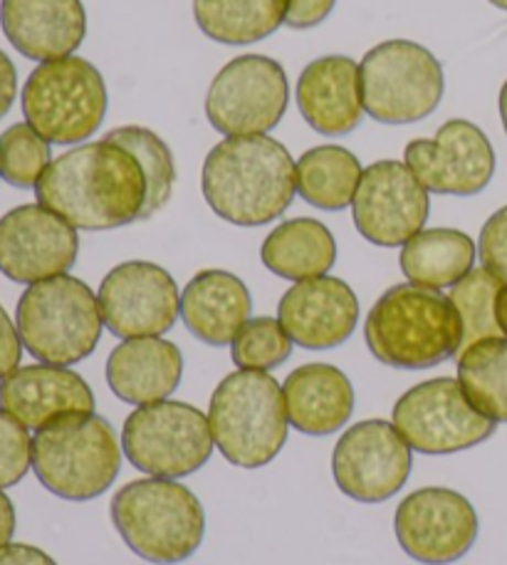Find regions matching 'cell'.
Returning <instances> with one entry per match:
<instances>
[{"label": "cell", "mask_w": 507, "mask_h": 565, "mask_svg": "<svg viewBox=\"0 0 507 565\" xmlns=\"http://www.w3.org/2000/svg\"><path fill=\"white\" fill-rule=\"evenodd\" d=\"M35 196L69 226L111 231L141 218L149 184L134 154L101 137L53 159Z\"/></svg>", "instance_id": "6da1fadb"}, {"label": "cell", "mask_w": 507, "mask_h": 565, "mask_svg": "<svg viewBox=\"0 0 507 565\" xmlns=\"http://www.w3.org/2000/svg\"><path fill=\"white\" fill-rule=\"evenodd\" d=\"M201 189L213 214L236 226H266L298 194L290 151L268 135L226 137L203 161Z\"/></svg>", "instance_id": "7a4b0ae2"}, {"label": "cell", "mask_w": 507, "mask_h": 565, "mask_svg": "<svg viewBox=\"0 0 507 565\" xmlns=\"http://www.w3.org/2000/svg\"><path fill=\"white\" fill-rule=\"evenodd\" d=\"M364 338L381 365L429 370L459 355L463 322L441 290L401 282L374 302Z\"/></svg>", "instance_id": "3957f363"}, {"label": "cell", "mask_w": 507, "mask_h": 565, "mask_svg": "<svg viewBox=\"0 0 507 565\" xmlns=\"http://www.w3.org/2000/svg\"><path fill=\"white\" fill-rule=\"evenodd\" d=\"M111 521L139 558L157 565L188 561L206 533V513L196 493L159 477L121 487L111 499Z\"/></svg>", "instance_id": "277c9868"}, {"label": "cell", "mask_w": 507, "mask_h": 565, "mask_svg": "<svg viewBox=\"0 0 507 565\" xmlns=\"http://www.w3.org/2000/svg\"><path fill=\"white\" fill-rule=\"evenodd\" d=\"M121 469V444L95 412H69L33 437V471L40 483L67 501H93L109 491Z\"/></svg>", "instance_id": "5b68a950"}, {"label": "cell", "mask_w": 507, "mask_h": 565, "mask_svg": "<svg viewBox=\"0 0 507 565\" xmlns=\"http://www.w3.org/2000/svg\"><path fill=\"white\" fill-rule=\"evenodd\" d=\"M288 422L282 385L268 372H233L211 397L213 441L233 467L260 469L276 459L288 441Z\"/></svg>", "instance_id": "8992f818"}, {"label": "cell", "mask_w": 507, "mask_h": 565, "mask_svg": "<svg viewBox=\"0 0 507 565\" xmlns=\"http://www.w3.org/2000/svg\"><path fill=\"white\" fill-rule=\"evenodd\" d=\"M23 348L45 365H77L99 345L101 308L85 280L55 276L28 286L15 308Z\"/></svg>", "instance_id": "52a82bcc"}, {"label": "cell", "mask_w": 507, "mask_h": 565, "mask_svg": "<svg viewBox=\"0 0 507 565\" xmlns=\"http://www.w3.org/2000/svg\"><path fill=\"white\" fill-rule=\"evenodd\" d=\"M20 105L25 122L50 145H79L105 122L107 85L85 57L47 60L28 75Z\"/></svg>", "instance_id": "ba28073f"}, {"label": "cell", "mask_w": 507, "mask_h": 565, "mask_svg": "<svg viewBox=\"0 0 507 565\" xmlns=\"http://www.w3.org/2000/svg\"><path fill=\"white\" fill-rule=\"evenodd\" d=\"M364 113L381 125H411L441 105L445 79L431 50L411 40L381 43L359 63Z\"/></svg>", "instance_id": "9c48e42d"}, {"label": "cell", "mask_w": 507, "mask_h": 565, "mask_svg": "<svg viewBox=\"0 0 507 565\" xmlns=\"http://www.w3.org/2000/svg\"><path fill=\"white\" fill-rule=\"evenodd\" d=\"M121 449L149 477L181 479L211 459L213 431L201 409L161 399L131 412L121 427Z\"/></svg>", "instance_id": "30bf717a"}, {"label": "cell", "mask_w": 507, "mask_h": 565, "mask_svg": "<svg viewBox=\"0 0 507 565\" xmlns=\"http://www.w3.org/2000/svg\"><path fill=\"white\" fill-rule=\"evenodd\" d=\"M391 419L413 451L431 457L478 447L498 427L471 405L453 377H435L403 392Z\"/></svg>", "instance_id": "8fae6325"}, {"label": "cell", "mask_w": 507, "mask_h": 565, "mask_svg": "<svg viewBox=\"0 0 507 565\" xmlns=\"http://www.w3.org/2000/svg\"><path fill=\"white\" fill-rule=\"evenodd\" d=\"M290 103L288 75L266 55H240L213 77L206 117L226 137L268 135L280 125Z\"/></svg>", "instance_id": "7c38bea8"}, {"label": "cell", "mask_w": 507, "mask_h": 565, "mask_svg": "<svg viewBox=\"0 0 507 565\" xmlns=\"http://www.w3.org/2000/svg\"><path fill=\"white\" fill-rule=\"evenodd\" d=\"M97 298L105 328L121 340L161 338L181 316L176 280L149 260H127L111 268Z\"/></svg>", "instance_id": "4fadbf2b"}, {"label": "cell", "mask_w": 507, "mask_h": 565, "mask_svg": "<svg viewBox=\"0 0 507 565\" xmlns=\"http://www.w3.org/2000/svg\"><path fill=\"white\" fill-rule=\"evenodd\" d=\"M393 531L406 556L423 565H449L473 548L478 539V513L463 493L429 487L399 503Z\"/></svg>", "instance_id": "5bb4252c"}, {"label": "cell", "mask_w": 507, "mask_h": 565, "mask_svg": "<svg viewBox=\"0 0 507 565\" xmlns=\"http://www.w3.org/2000/svg\"><path fill=\"white\" fill-rule=\"evenodd\" d=\"M429 191L401 161H374L364 169L352 201V218L374 246L397 248L423 231L429 218Z\"/></svg>", "instance_id": "9a60e30c"}, {"label": "cell", "mask_w": 507, "mask_h": 565, "mask_svg": "<svg viewBox=\"0 0 507 565\" xmlns=\"http://www.w3.org/2000/svg\"><path fill=\"white\" fill-rule=\"evenodd\" d=\"M332 473L339 491L354 501H389L409 481L411 447L389 422H359L334 447Z\"/></svg>", "instance_id": "2e32d148"}, {"label": "cell", "mask_w": 507, "mask_h": 565, "mask_svg": "<svg viewBox=\"0 0 507 565\" xmlns=\"http://www.w3.org/2000/svg\"><path fill=\"white\" fill-rule=\"evenodd\" d=\"M403 164L425 191L441 196H475L495 174V151L481 127L451 119L433 139L409 141Z\"/></svg>", "instance_id": "e0dca14e"}, {"label": "cell", "mask_w": 507, "mask_h": 565, "mask_svg": "<svg viewBox=\"0 0 507 565\" xmlns=\"http://www.w3.org/2000/svg\"><path fill=\"white\" fill-rule=\"evenodd\" d=\"M77 254V228L43 204L15 206L0 218V274L13 282L65 276Z\"/></svg>", "instance_id": "ac0fdd59"}, {"label": "cell", "mask_w": 507, "mask_h": 565, "mask_svg": "<svg viewBox=\"0 0 507 565\" xmlns=\"http://www.w3.org/2000/svg\"><path fill=\"white\" fill-rule=\"evenodd\" d=\"M278 320L304 350H332L357 328L359 300L347 282L332 276L300 280L280 298Z\"/></svg>", "instance_id": "d6986e66"}, {"label": "cell", "mask_w": 507, "mask_h": 565, "mask_svg": "<svg viewBox=\"0 0 507 565\" xmlns=\"http://www.w3.org/2000/svg\"><path fill=\"white\" fill-rule=\"evenodd\" d=\"M0 28L20 55L47 63L83 45L87 15L83 0H0Z\"/></svg>", "instance_id": "ffe728a7"}, {"label": "cell", "mask_w": 507, "mask_h": 565, "mask_svg": "<svg viewBox=\"0 0 507 565\" xmlns=\"http://www.w3.org/2000/svg\"><path fill=\"white\" fill-rule=\"evenodd\" d=\"M0 409L37 431L69 412H95V395L75 370L43 362L18 367L0 380Z\"/></svg>", "instance_id": "44dd1931"}, {"label": "cell", "mask_w": 507, "mask_h": 565, "mask_svg": "<svg viewBox=\"0 0 507 565\" xmlns=\"http://www.w3.org/2000/svg\"><path fill=\"white\" fill-rule=\"evenodd\" d=\"M295 97L304 122L324 137H344L362 125V77L352 57L314 60L302 70Z\"/></svg>", "instance_id": "7402d4cb"}, {"label": "cell", "mask_w": 507, "mask_h": 565, "mask_svg": "<svg viewBox=\"0 0 507 565\" xmlns=\"http://www.w3.org/2000/svg\"><path fill=\"white\" fill-rule=\"evenodd\" d=\"M184 375V355L164 338H131L109 352L107 382L129 405L166 399Z\"/></svg>", "instance_id": "603a6c76"}, {"label": "cell", "mask_w": 507, "mask_h": 565, "mask_svg": "<svg viewBox=\"0 0 507 565\" xmlns=\"http://www.w3.org/2000/svg\"><path fill=\"white\" fill-rule=\"evenodd\" d=\"M252 300L238 276L228 270H201L181 292V320L188 332L213 348L230 345L250 320Z\"/></svg>", "instance_id": "cb8c5ba5"}, {"label": "cell", "mask_w": 507, "mask_h": 565, "mask_svg": "<svg viewBox=\"0 0 507 565\" xmlns=\"http://www.w3.org/2000/svg\"><path fill=\"white\" fill-rule=\"evenodd\" d=\"M288 419L310 437H327L342 429L354 412V387L339 367L312 362L290 372L285 385Z\"/></svg>", "instance_id": "d4e9b609"}, {"label": "cell", "mask_w": 507, "mask_h": 565, "mask_svg": "<svg viewBox=\"0 0 507 565\" xmlns=\"http://www.w3.org/2000/svg\"><path fill=\"white\" fill-rule=\"evenodd\" d=\"M260 258L268 270L285 280L320 278L337 260V241L322 221L290 218L262 241Z\"/></svg>", "instance_id": "484cf974"}, {"label": "cell", "mask_w": 507, "mask_h": 565, "mask_svg": "<svg viewBox=\"0 0 507 565\" xmlns=\"http://www.w3.org/2000/svg\"><path fill=\"white\" fill-rule=\"evenodd\" d=\"M478 246L463 231L423 228L401 248L399 264L409 282L423 288H453L475 268Z\"/></svg>", "instance_id": "4316f807"}, {"label": "cell", "mask_w": 507, "mask_h": 565, "mask_svg": "<svg viewBox=\"0 0 507 565\" xmlns=\"http://www.w3.org/2000/svg\"><path fill=\"white\" fill-rule=\"evenodd\" d=\"M290 0H194L203 35L223 45H250L285 25Z\"/></svg>", "instance_id": "83f0119b"}, {"label": "cell", "mask_w": 507, "mask_h": 565, "mask_svg": "<svg viewBox=\"0 0 507 565\" xmlns=\"http://www.w3.org/2000/svg\"><path fill=\"white\" fill-rule=\"evenodd\" d=\"M298 194L310 206L342 211L352 206L364 169L349 149L322 145L298 159Z\"/></svg>", "instance_id": "f1b7e54d"}, {"label": "cell", "mask_w": 507, "mask_h": 565, "mask_svg": "<svg viewBox=\"0 0 507 565\" xmlns=\"http://www.w3.org/2000/svg\"><path fill=\"white\" fill-rule=\"evenodd\" d=\"M459 382L471 405L493 419L507 422V338H485L459 352Z\"/></svg>", "instance_id": "f546056e"}, {"label": "cell", "mask_w": 507, "mask_h": 565, "mask_svg": "<svg viewBox=\"0 0 507 565\" xmlns=\"http://www.w3.org/2000/svg\"><path fill=\"white\" fill-rule=\"evenodd\" d=\"M105 139L117 141L119 147L131 151L134 159L139 161V167L144 171L147 184H149L147 206L141 218L154 216L157 211H161L169 204L171 191H174V181H176V164L169 145L159 135H154L151 129H144V127L111 129Z\"/></svg>", "instance_id": "4dcf8cb0"}, {"label": "cell", "mask_w": 507, "mask_h": 565, "mask_svg": "<svg viewBox=\"0 0 507 565\" xmlns=\"http://www.w3.org/2000/svg\"><path fill=\"white\" fill-rule=\"evenodd\" d=\"M500 290L503 282L485 268H473L468 276L451 288L449 298L463 322L461 352L485 338H505L498 326V316H495V302H498Z\"/></svg>", "instance_id": "1f68e13d"}, {"label": "cell", "mask_w": 507, "mask_h": 565, "mask_svg": "<svg viewBox=\"0 0 507 565\" xmlns=\"http://www.w3.org/2000/svg\"><path fill=\"white\" fill-rule=\"evenodd\" d=\"M53 164L50 141L28 122H18L0 135V177L15 189H35Z\"/></svg>", "instance_id": "d6a6232c"}, {"label": "cell", "mask_w": 507, "mask_h": 565, "mask_svg": "<svg viewBox=\"0 0 507 565\" xmlns=\"http://www.w3.org/2000/svg\"><path fill=\"white\" fill-rule=\"evenodd\" d=\"M292 340L276 318H250L230 342V358L240 370L268 372L290 358Z\"/></svg>", "instance_id": "836d02e7"}, {"label": "cell", "mask_w": 507, "mask_h": 565, "mask_svg": "<svg viewBox=\"0 0 507 565\" xmlns=\"http://www.w3.org/2000/svg\"><path fill=\"white\" fill-rule=\"evenodd\" d=\"M33 469V437L13 415L0 409V489L15 487Z\"/></svg>", "instance_id": "e575fe53"}, {"label": "cell", "mask_w": 507, "mask_h": 565, "mask_svg": "<svg viewBox=\"0 0 507 565\" xmlns=\"http://www.w3.org/2000/svg\"><path fill=\"white\" fill-rule=\"evenodd\" d=\"M478 258L488 274L507 286V206L485 221L478 238Z\"/></svg>", "instance_id": "d590c367"}, {"label": "cell", "mask_w": 507, "mask_h": 565, "mask_svg": "<svg viewBox=\"0 0 507 565\" xmlns=\"http://www.w3.org/2000/svg\"><path fill=\"white\" fill-rule=\"evenodd\" d=\"M20 358H23V340H20L18 326H13L6 308L0 306V380L20 367Z\"/></svg>", "instance_id": "8d00e7d4"}, {"label": "cell", "mask_w": 507, "mask_h": 565, "mask_svg": "<svg viewBox=\"0 0 507 565\" xmlns=\"http://www.w3.org/2000/svg\"><path fill=\"white\" fill-rule=\"evenodd\" d=\"M337 0H290V13L285 25L295 30H308L327 20Z\"/></svg>", "instance_id": "74e56055"}, {"label": "cell", "mask_w": 507, "mask_h": 565, "mask_svg": "<svg viewBox=\"0 0 507 565\" xmlns=\"http://www.w3.org/2000/svg\"><path fill=\"white\" fill-rule=\"evenodd\" d=\"M0 565H57L45 551L28 543H8L6 548H0Z\"/></svg>", "instance_id": "f35d334b"}, {"label": "cell", "mask_w": 507, "mask_h": 565, "mask_svg": "<svg viewBox=\"0 0 507 565\" xmlns=\"http://www.w3.org/2000/svg\"><path fill=\"white\" fill-rule=\"evenodd\" d=\"M15 95H18L15 65L13 60L0 50V119L10 113V107L15 103Z\"/></svg>", "instance_id": "ab89813d"}, {"label": "cell", "mask_w": 507, "mask_h": 565, "mask_svg": "<svg viewBox=\"0 0 507 565\" xmlns=\"http://www.w3.org/2000/svg\"><path fill=\"white\" fill-rule=\"evenodd\" d=\"M15 533V509L3 489H0V548H6Z\"/></svg>", "instance_id": "60d3db41"}, {"label": "cell", "mask_w": 507, "mask_h": 565, "mask_svg": "<svg viewBox=\"0 0 507 565\" xmlns=\"http://www.w3.org/2000/svg\"><path fill=\"white\" fill-rule=\"evenodd\" d=\"M495 316H498V326L503 330V335L507 338V286L498 292V302H495Z\"/></svg>", "instance_id": "b9f144b4"}, {"label": "cell", "mask_w": 507, "mask_h": 565, "mask_svg": "<svg viewBox=\"0 0 507 565\" xmlns=\"http://www.w3.org/2000/svg\"><path fill=\"white\" fill-rule=\"evenodd\" d=\"M500 119H503V127H505V135H507V79L500 89Z\"/></svg>", "instance_id": "7bdbcfd3"}, {"label": "cell", "mask_w": 507, "mask_h": 565, "mask_svg": "<svg viewBox=\"0 0 507 565\" xmlns=\"http://www.w3.org/2000/svg\"><path fill=\"white\" fill-rule=\"evenodd\" d=\"M490 3H493L495 8H500V10H507V0H490Z\"/></svg>", "instance_id": "ee69618b"}, {"label": "cell", "mask_w": 507, "mask_h": 565, "mask_svg": "<svg viewBox=\"0 0 507 565\" xmlns=\"http://www.w3.org/2000/svg\"><path fill=\"white\" fill-rule=\"evenodd\" d=\"M0 179H3V177H0Z\"/></svg>", "instance_id": "f6af8a7d"}]
</instances>
